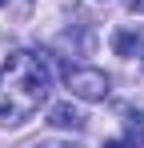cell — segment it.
<instances>
[{
	"mask_svg": "<svg viewBox=\"0 0 144 148\" xmlns=\"http://www.w3.org/2000/svg\"><path fill=\"white\" fill-rule=\"evenodd\" d=\"M48 88H52V72H48L44 56L28 48L12 52L0 64V120L4 124L32 120V112L44 104Z\"/></svg>",
	"mask_w": 144,
	"mask_h": 148,
	"instance_id": "6da1fadb",
	"label": "cell"
},
{
	"mask_svg": "<svg viewBox=\"0 0 144 148\" xmlns=\"http://www.w3.org/2000/svg\"><path fill=\"white\" fill-rule=\"evenodd\" d=\"M60 80L72 88V96H80V100H104L108 96V76L100 68H92V64L60 60Z\"/></svg>",
	"mask_w": 144,
	"mask_h": 148,
	"instance_id": "7a4b0ae2",
	"label": "cell"
},
{
	"mask_svg": "<svg viewBox=\"0 0 144 148\" xmlns=\"http://www.w3.org/2000/svg\"><path fill=\"white\" fill-rule=\"evenodd\" d=\"M48 120L56 124V128H84V112L72 108L68 100H64V104H52V108H48Z\"/></svg>",
	"mask_w": 144,
	"mask_h": 148,
	"instance_id": "3957f363",
	"label": "cell"
},
{
	"mask_svg": "<svg viewBox=\"0 0 144 148\" xmlns=\"http://www.w3.org/2000/svg\"><path fill=\"white\" fill-rule=\"evenodd\" d=\"M124 132H128L124 140H128L132 148H144V112H132V116L124 120Z\"/></svg>",
	"mask_w": 144,
	"mask_h": 148,
	"instance_id": "277c9868",
	"label": "cell"
},
{
	"mask_svg": "<svg viewBox=\"0 0 144 148\" xmlns=\"http://www.w3.org/2000/svg\"><path fill=\"white\" fill-rule=\"evenodd\" d=\"M112 44H116L120 56H132V52H136V36H132V32H116V36H112Z\"/></svg>",
	"mask_w": 144,
	"mask_h": 148,
	"instance_id": "5b68a950",
	"label": "cell"
},
{
	"mask_svg": "<svg viewBox=\"0 0 144 148\" xmlns=\"http://www.w3.org/2000/svg\"><path fill=\"white\" fill-rule=\"evenodd\" d=\"M128 8H132V12H140V16H144V0H128Z\"/></svg>",
	"mask_w": 144,
	"mask_h": 148,
	"instance_id": "8992f818",
	"label": "cell"
},
{
	"mask_svg": "<svg viewBox=\"0 0 144 148\" xmlns=\"http://www.w3.org/2000/svg\"><path fill=\"white\" fill-rule=\"evenodd\" d=\"M104 148H132V144H128V140H108Z\"/></svg>",
	"mask_w": 144,
	"mask_h": 148,
	"instance_id": "52a82bcc",
	"label": "cell"
},
{
	"mask_svg": "<svg viewBox=\"0 0 144 148\" xmlns=\"http://www.w3.org/2000/svg\"><path fill=\"white\" fill-rule=\"evenodd\" d=\"M36 148H68V144H36Z\"/></svg>",
	"mask_w": 144,
	"mask_h": 148,
	"instance_id": "ba28073f",
	"label": "cell"
},
{
	"mask_svg": "<svg viewBox=\"0 0 144 148\" xmlns=\"http://www.w3.org/2000/svg\"><path fill=\"white\" fill-rule=\"evenodd\" d=\"M140 64H144V56H140Z\"/></svg>",
	"mask_w": 144,
	"mask_h": 148,
	"instance_id": "9c48e42d",
	"label": "cell"
},
{
	"mask_svg": "<svg viewBox=\"0 0 144 148\" xmlns=\"http://www.w3.org/2000/svg\"><path fill=\"white\" fill-rule=\"evenodd\" d=\"M0 4H4V0H0Z\"/></svg>",
	"mask_w": 144,
	"mask_h": 148,
	"instance_id": "30bf717a",
	"label": "cell"
}]
</instances>
